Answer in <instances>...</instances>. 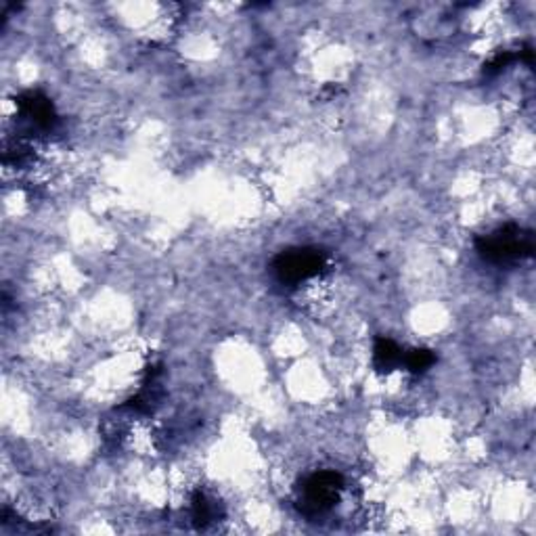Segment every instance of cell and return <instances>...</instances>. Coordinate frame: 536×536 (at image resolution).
Wrapping results in <instances>:
<instances>
[{"mask_svg":"<svg viewBox=\"0 0 536 536\" xmlns=\"http://www.w3.org/2000/svg\"><path fill=\"white\" fill-rule=\"evenodd\" d=\"M434 363H436V355L428 348H415L402 356V364L415 375L425 373V371H428Z\"/></svg>","mask_w":536,"mask_h":536,"instance_id":"6","label":"cell"},{"mask_svg":"<svg viewBox=\"0 0 536 536\" xmlns=\"http://www.w3.org/2000/svg\"><path fill=\"white\" fill-rule=\"evenodd\" d=\"M476 249L484 260L503 264L534 255V233L523 230L517 224H505L495 233L482 235L476 239Z\"/></svg>","mask_w":536,"mask_h":536,"instance_id":"1","label":"cell"},{"mask_svg":"<svg viewBox=\"0 0 536 536\" xmlns=\"http://www.w3.org/2000/svg\"><path fill=\"white\" fill-rule=\"evenodd\" d=\"M191 514H193L195 526H197V528H205L212 522V517H214V507H212L208 497H205L201 490L193 492Z\"/></svg>","mask_w":536,"mask_h":536,"instance_id":"7","label":"cell"},{"mask_svg":"<svg viewBox=\"0 0 536 536\" xmlns=\"http://www.w3.org/2000/svg\"><path fill=\"white\" fill-rule=\"evenodd\" d=\"M327 264V254L319 247H291L272 260V272L283 285H297L319 275Z\"/></svg>","mask_w":536,"mask_h":536,"instance_id":"3","label":"cell"},{"mask_svg":"<svg viewBox=\"0 0 536 536\" xmlns=\"http://www.w3.org/2000/svg\"><path fill=\"white\" fill-rule=\"evenodd\" d=\"M515 59H517V54L509 53V51L498 53L495 59L489 61V63L484 65V74H486V76H495V74H498V71H503L505 67H509L511 63H514Z\"/></svg>","mask_w":536,"mask_h":536,"instance_id":"8","label":"cell"},{"mask_svg":"<svg viewBox=\"0 0 536 536\" xmlns=\"http://www.w3.org/2000/svg\"><path fill=\"white\" fill-rule=\"evenodd\" d=\"M344 489V476L333 469H322L308 476L300 486L297 509L306 517L327 514L339 501V492Z\"/></svg>","mask_w":536,"mask_h":536,"instance_id":"2","label":"cell"},{"mask_svg":"<svg viewBox=\"0 0 536 536\" xmlns=\"http://www.w3.org/2000/svg\"><path fill=\"white\" fill-rule=\"evenodd\" d=\"M402 350L400 346L392 342L389 338H377L373 346V364L380 373H389V371L402 364Z\"/></svg>","mask_w":536,"mask_h":536,"instance_id":"5","label":"cell"},{"mask_svg":"<svg viewBox=\"0 0 536 536\" xmlns=\"http://www.w3.org/2000/svg\"><path fill=\"white\" fill-rule=\"evenodd\" d=\"M17 109L23 120H28L40 130H51L57 124V112H54L53 101L40 90H28L17 96Z\"/></svg>","mask_w":536,"mask_h":536,"instance_id":"4","label":"cell"}]
</instances>
